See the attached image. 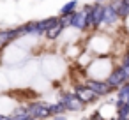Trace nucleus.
<instances>
[{"mask_svg":"<svg viewBox=\"0 0 129 120\" xmlns=\"http://www.w3.org/2000/svg\"><path fill=\"white\" fill-rule=\"evenodd\" d=\"M67 27L74 30H87V20H85V11H74L67 18Z\"/></svg>","mask_w":129,"mask_h":120,"instance_id":"obj_5","label":"nucleus"},{"mask_svg":"<svg viewBox=\"0 0 129 120\" xmlns=\"http://www.w3.org/2000/svg\"><path fill=\"white\" fill-rule=\"evenodd\" d=\"M106 85L110 87V88H118L122 83H125L127 81V78H125V74H124V71H122V67L118 65V67H113L111 71H110V74L106 76Z\"/></svg>","mask_w":129,"mask_h":120,"instance_id":"obj_4","label":"nucleus"},{"mask_svg":"<svg viewBox=\"0 0 129 120\" xmlns=\"http://www.w3.org/2000/svg\"><path fill=\"white\" fill-rule=\"evenodd\" d=\"M27 109H28V115H32L36 120H43V118L51 116V115H50V104L44 102V101L28 102V104H27Z\"/></svg>","mask_w":129,"mask_h":120,"instance_id":"obj_1","label":"nucleus"},{"mask_svg":"<svg viewBox=\"0 0 129 120\" xmlns=\"http://www.w3.org/2000/svg\"><path fill=\"white\" fill-rule=\"evenodd\" d=\"M53 120H67V116L60 113V115H53Z\"/></svg>","mask_w":129,"mask_h":120,"instance_id":"obj_14","label":"nucleus"},{"mask_svg":"<svg viewBox=\"0 0 129 120\" xmlns=\"http://www.w3.org/2000/svg\"><path fill=\"white\" fill-rule=\"evenodd\" d=\"M85 85H87V87H88V88H90L97 97L108 95V94H110V90H111V88L106 85V81H104V79H88Z\"/></svg>","mask_w":129,"mask_h":120,"instance_id":"obj_7","label":"nucleus"},{"mask_svg":"<svg viewBox=\"0 0 129 120\" xmlns=\"http://www.w3.org/2000/svg\"><path fill=\"white\" fill-rule=\"evenodd\" d=\"M18 37H23L21 27H14V28H0V50H4L6 46H9L11 43H14Z\"/></svg>","mask_w":129,"mask_h":120,"instance_id":"obj_2","label":"nucleus"},{"mask_svg":"<svg viewBox=\"0 0 129 120\" xmlns=\"http://www.w3.org/2000/svg\"><path fill=\"white\" fill-rule=\"evenodd\" d=\"M95 4H106V0H95Z\"/></svg>","mask_w":129,"mask_h":120,"instance_id":"obj_15","label":"nucleus"},{"mask_svg":"<svg viewBox=\"0 0 129 120\" xmlns=\"http://www.w3.org/2000/svg\"><path fill=\"white\" fill-rule=\"evenodd\" d=\"M66 111V106L60 102V101H57L55 104H50V115L53 116V115H60V113H64Z\"/></svg>","mask_w":129,"mask_h":120,"instance_id":"obj_12","label":"nucleus"},{"mask_svg":"<svg viewBox=\"0 0 129 120\" xmlns=\"http://www.w3.org/2000/svg\"><path fill=\"white\" fill-rule=\"evenodd\" d=\"M74 95L85 104V102H94L97 101V95L87 87V85H74Z\"/></svg>","mask_w":129,"mask_h":120,"instance_id":"obj_6","label":"nucleus"},{"mask_svg":"<svg viewBox=\"0 0 129 120\" xmlns=\"http://www.w3.org/2000/svg\"><path fill=\"white\" fill-rule=\"evenodd\" d=\"M117 120H129V118H117Z\"/></svg>","mask_w":129,"mask_h":120,"instance_id":"obj_16","label":"nucleus"},{"mask_svg":"<svg viewBox=\"0 0 129 120\" xmlns=\"http://www.w3.org/2000/svg\"><path fill=\"white\" fill-rule=\"evenodd\" d=\"M120 67H122L125 78L129 79V53H125V55L122 57V60H120Z\"/></svg>","mask_w":129,"mask_h":120,"instance_id":"obj_13","label":"nucleus"},{"mask_svg":"<svg viewBox=\"0 0 129 120\" xmlns=\"http://www.w3.org/2000/svg\"><path fill=\"white\" fill-rule=\"evenodd\" d=\"M58 101L66 106V111H81L83 109V102L74 95V92H64Z\"/></svg>","mask_w":129,"mask_h":120,"instance_id":"obj_3","label":"nucleus"},{"mask_svg":"<svg viewBox=\"0 0 129 120\" xmlns=\"http://www.w3.org/2000/svg\"><path fill=\"white\" fill-rule=\"evenodd\" d=\"M115 113L117 118H129V102L127 101H115Z\"/></svg>","mask_w":129,"mask_h":120,"instance_id":"obj_9","label":"nucleus"},{"mask_svg":"<svg viewBox=\"0 0 129 120\" xmlns=\"http://www.w3.org/2000/svg\"><path fill=\"white\" fill-rule=\"evenodd\" d=\"M78 7V0H69L67 4H64L60 7V13H58V18H67L71 13H74Z\"/></svg>","mask_w":129,"mask_h":120,"instance_id":"obj_10","label":"nucleus"},{"mask_svg":"<svg viewBox=\"0 0 129 120\" xmlns=\"http://www.w3.org/2000/svg\"><path fill=\"white\" fill-rule=\"evenodd\" d=\"M117 90H118L117 99H120V101H127V102H129V81L122 83V85H120Z\"/></svg>","mask_w":129,"mask_h":120,"instance_id":"obj_11","label":"nucleus"},{"mask_svg":"<svg viewBox=\"0 0 129 120\" xmlns=\"http://www.w3.org/2000/svg\"><path fill=\"white\" fill-rule=\"evenodd\" d=\"M117 21H118L117 9H115L110 2H106V4H104V11H103V23H104L106 27H111V25H115Z\"/></svg>","mask_w":129,"mask_h":120,"instance_id":"obj_8","label":"nucleus"}]
</instances>
